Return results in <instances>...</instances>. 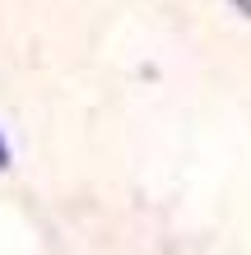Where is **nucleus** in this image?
Masks as SVG:
<instances>
[{"instance_id":"obj_1","label":"nucleus","mask_w":251,"mask_h":255,"mask_svg":"<svg viewBox=\"0 0 251 255\" xmlns=\"http://www.w3.org/2000/svg\"><path fill=\"white\" fill-rule=\"evenodd\" d=\"M0 167H5V148H0Z\"/></svg>"}]
</instances>
